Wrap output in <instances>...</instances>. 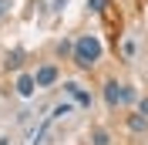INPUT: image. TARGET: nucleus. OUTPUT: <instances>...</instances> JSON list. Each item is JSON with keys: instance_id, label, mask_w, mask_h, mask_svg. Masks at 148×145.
Masks as SVG:
<instances>
[{"instance_id": "1", "label": "nucleus", "mask_w": 148, "mask_h": 145, "mask_svg": "<svg viewBox=\"0 0 148 145\" xmlns=\"http://www.w3.org/2000/svg\"><path fill=\"white\" fill-rule=\"evenodd\" d=\"M98 57H101V41L94 34H84V37H77V44H74V64L77 68H94L98 64Z\"/></svg>"}, {"instance_id": "2", "label": "nucleus", "mask_w": 148, "mask_h": 145, "mask_svg": "<svg viewBox=\"0 0 148 145\" xmlns=\"http://www.w3.org/2000/svg\"><path fill=\"white\" fill-rule=\"evenodd\" d=\"M125 84H118V81H108L104 84V101H108L111 108H114V105H121V101H125Z\"/></svg>"}, {"instance_id": "3", "label": "nucleus", "mask_w": 148, "mask_h": 145, "mask_svg": "<svg viewBox=\"0 0 148 145\" xmlns=\"http://www.w3.org/2000/svg\"><path fill=\"white\" fill-rule=\"evenodd\" d=\"M34 81H37V88H47V84H54V81H57V68H54V64H44V68H37Z\"/></svg>"}, {"instance_id": "4", "label": "nucleus", "mask_w": 148, "mask_h": 145, "mask_svg": "<svg viewBox=\"0 0 148 145\" xmlns=\"http://www.w3.org/2000/svg\"><path fill=\"white\" fill-rule=\"evenodd\" d=\"M64 91L71 95L74 101H77V105H84V108H91V95H88V91H84L81 84H74V81H71V84H64Z\"/></svg>"}, {"instance_id": "5", "label": "nucleus", "mask_w": 148, "mask_h": 145, "mask_svg": "<svg viewBox=\"0 0 148 145\" xmlns=\"http://www.w3.org/2000/svg\"><path fill=\"white\" fill-rule=\"evenodd\" d=\"M34 88H37L34 74H20V78H17V95H24V98H30V95H34Z\"/></svg>"}, {"instance_id": "6", "label": "nucleus", "mask_w": 148, "mask_h": 145, "mask_svg": "<svg viewBox=\"0 0 148 145\" xmlns=\"http://www.w3.org/2000/svg\"><path fill=\"white\" fill-rule=\"evenodd\" d=\"M128 128L131 132H148V118L145 115H128Z\"/></svg>"}, {"instance_id": "7", "label": "nucleus", "mask_w": 148, "mask_h": 145, "mask_svg": "<svg viewBox=\"0 0 148 145\" xmlns=\"http://www.w3.org/2000/svg\"><path fill=\"white\" fill-rule=\"evenodd\" d=\"M91 142H94V145H111V138H108V132H104V128H98V132L91 135Z\"/></svg>"}, {"instance_id": "8", "label": "nucleus", "mask_w": 148, "mask_h": 145, "mask_svg": "<svg viewBox=\"0 0 148 145\" xmlns=\"http://www.w3.org/2000/svg\"><path fill=\"white\" fill-rule=\"evenodd\" d=\"M7 68H20V54H10L7 57Z\"/></svg>"}, {"instance_id": "9", "label": "nucleus", "mask_w": 148, "mask_h": 145, "mask_svg": "<svg viewBox=\"0 0 148 145\" xmlns=\"http://www.w3.org/2000/svg\"><path fill=\"white\" fill-rule=\"evenodd\" d=\"M91 7L94 10H108V0H91Z\"/></svg>"}, {"instance_id": "10", "label": "nucleus", "mask_w": 148, "mask_h": 145, "mask_svg": "<svg viewBox=\"0 0 148 145\" xmlns=\"http://www.w3.org/2000/svg\"><path fill=\"white\" fill-rule=\"evenodd\" d=\"M138 115H145V118H148V98L141 101V108H138Z\"/></svg>"}, {"instance_id": "11", "label": "nucleus", "mask_w": 148, "mask_h": 145, "mask_svg": "<svg viewBox=\"0 0 148 145\" xmlns=\"http://www.w3.org/2000/svg\"><path fill=\"white\" fill-rule=\"evenodd\" d=\"M3 10H7V0H0V14H3Z\"/></svg>"}]
</instances>
